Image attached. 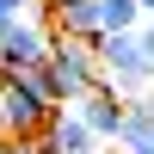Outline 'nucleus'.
<instances>
[{
	"label": "nucleus",
	"instance_id": "14",
	"mask_svg": "<svg viewBox=\"0 0 154 154\" xmlns=\"http://www.w3.org/2000/svg\"><path fill=\"white\" fill-rule=\"evenodd\" d=\"M0 142H6V117H0Z\"/></svg>",
	"mask_w": 154,
	"mask_h": 154
},
{
	"label": "nucleus",
	"instance_id": "7",
	"mask_svg": "<svg viewBox=\"0 0 154 154\" xmlns=\"http://www.w3.org/2000/svg\"><path fill=\"white\" fill-rule=\"evenodd\" d=\"M49 19H56V37H86L99 43V6L93 0H43Z\"/></svg>",
	"mask_w": 154,
	"mask_h": 154
},
{
	"label": "nucleus",
	"instance_id": "12",
	"mask_svg": "<svg viewBox=\"0 0 154 154\" xmlns=\"http://www.w3.org/2000/svg\"><path fill=\"white\" fill-rule=\"evenodd\" d=\"M142 49H148V62H154V19H142Z\"/></svg>",
	"mask_w": 154,
	"mask_h": 154
},
{
	"label": "nucleus",
	"instance_id": "8",
	"mask_svg": "<svg viewBox=\"0 0 154 154\" xmlns=\"http://www.w3.org/2000/svg\"><path fill=\"white\" fill-rule=\"evenodd\" d=\"M117 154H154V99H130V117H123V142Z\"/></svg>",
	"mask_w": 154,
	"mask_h": 154
},
{
	"label": "nucleus",
	"instance_id": "6",
	"mask_svg": "<svg viewBox=\"0 0 154 154\" xmlns=\"http://www.w3.org/2000/svg\"><path fill=\"white\" fill-rule=\"evenodd\" d=\"M37 148H43V154H99L105 142L86 130V117L74 105H56V117H49V130L37 136Z\"/></svg>",
	"mask_w": 154,
	"mask_h": 154
},
{
	"label": "nucleus",
	"instance_id": "2",
	"mask_svg": "<svg viewBox=\"0 0 154 154\" xmlns=\"http://www.w3.org/2000/svg\"><path fill=\"white\" fill-rule=\"evenodd\" d=\"M93 49H99V74H105L111 93H123V99H142L148 93L154 62H148V49H142V31H105Z\"/></svg>",
	"mask_w": 154,
	"mask_h": 154
},
{
	"label": "nucleus",
	"instance_id": "1",
	"mask_svg": "<svg viewBox=\"0 0 154 154\" xmlns=\"http://www.w3.org/2000/svg\"><path fill=\"white\" fill-rule=\"evenodd\" d=\"M105 80L99 74V49L86 43V37H56V49H49V68H43V86L56 105H80L93 86Z\"/></svg>",
	"mask_w": 154,
	"mask_h": 154
},
{
	"label": "nucleus",
	"instance_id": "13",
	"mask_svg": "<svg viewBox=\"0 0 154 154\" xmlns=\"http://www.w3.org/2000/svg\"><path fill=\"white\" fill-rule=\"evenodd\" d=\"M142 12H148V19H154V0H142Z\"/></svg>",
	"mask_w": 154,
	"mask_h": 154
},
{
	"label": "nucleus",
	"instance_id": "10",
	"mask_svg": "<svg viewBox=\"0 0 154 154\" xmlns=\"http://www.w3.org/2000/svg\"><path fill=\"white\" fill-rule=\"evenodd\" d=\"M37 0H0V31H12V25H25V12H31Z\"/></svg>",
	"mask_w": 154,
	"mask_h": 154
},
{
	"label": "nucleus",
	"instance_id": "5",
	"mask_svg": "<svg viewBox=\"0 0 154 154\" xmlns=\"http://www.w3.org/2000/svg\"><path fill=\"white\" fill-rule=\"evenodd\" d=\"M74 111L86 117V130H93L105 148H117V142H123V117H130V99H123V93H111L105 80H99V86H93V93H86Z\"/></svg>",
	"mask_w": 154,
	"mask_h": 154
},
{
	"label": "nucleus",
	"instance_id": "3",
	"mask_svg": "<svg viewBox=\"0 0 154 154\" xmlns=\"http://www.w3.org/2000/svg\"><path fill=\"white\" fill-rule=\"evenodd\" d=\"M0 117H6L12 142H37L56 117V99H49L43 74H25V80H0Z\"/></svg>",
	"mask_w": 154,
	"mask_h": 154
},
{
	"label": "nucleus",
	"instance_id": "4",
	"mask_svg": "<svg viewBox=\"0 0 154 154\" xmlns=\"http://www.w3.org/2000/svg\"><path fill=\"white\" fill-rule=\"evenodd\" d=\"M49 49H56V31H37L31 19L0 31V80H25V74L49 68Z\"/></svg>",
	"mask_w": 154,
	"mask_h": 154
},
{
	"label": "nucleus",
	"instance_id": "9",
	"mask_svg": "<svg viewBox=\"0 0 154 154\" xmlns=\"http://www.w3.org/2000/svg\"><path fill=\"white\" fill-rule=\"evenodd\" d=\"M93 6H99V37L105 31H142V19H148L142 0H93Z\"/></svg>",
	"mask_w": 154,
	"mask_h": 154
},
{
	"label": "nucleus",
	"instance_id": "11",
	"mask_svg": "<svg viewBox=\"0 0 154 154\" xmlns=\"http://www.w3.org/2000/svg\"><path fill=\"white\" fill-rule=\"evenodd\" d=\"M0 154H43V148H37V142H12V136H6V142H0Z\"/></svg>",
	"mask_w": 154,
	"mask_h": 154
}]
</instances>
